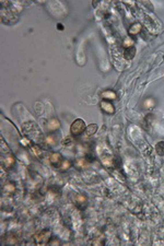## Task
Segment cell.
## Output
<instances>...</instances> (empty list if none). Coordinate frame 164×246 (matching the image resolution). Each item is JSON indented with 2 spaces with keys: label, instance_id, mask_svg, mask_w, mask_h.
Here are the masks:
<instances>
[{
  "label": "cell",
  "instance_id": "cell-1",
  "mask_svg": "<svg viewBox=\"0 0 164 246\" xmlns=\"http://www.w3.org/2000/svg\"><path fill=\"white\" fill-rule=\"evenodd\" d=\"M85 123L83 119L81 118H78L76 121H73L71 124V127H70V131H71L72 135H74V136H79V135H81L83 131L85 130Z\"/></svg>",
  "mask_w": 164,
  "mask_h": 246
},
{
  "label": "cell",
  "instance_id": "cell-2",
  "mask_svg": "<svg viewBox=\"0 0 164 246\" xmlns=\"http://www.w3.org/2000/svg\"><path fill=\"white\" fill-rule=\"evenodd\" d=\"M101 108H102L105 113H107V114H113L114 112H115V108H114L113 104H112L111 102H107V101H103V102H101Z\"/></svg>",
  "mask_w": 164,
  "mask_h": 246
},
{
  "label": "cell",
  "instance_id": "cell-3",
  "mask_svg": "<svg viewBox=\"0 0 164 246\" xmlns=\"http://www.w3.org/2000/svg\"><path fill=\"white\" fill-rule=\"evenodd\" d=\"M101 95H102L103 99H115L116 97H117L116 93L113 92V91H111V90H106V91H104V92H102V94Z\"/></svg>",
  "mask_w": 164,
  "mask_h": 246
},
{
  "label": "cell",
  "instance_id": "cell-4",
  "mask_svg": "<svg viewBox=\"0 0 164 246\" xmlns=\"http://www.w3.org/2000/svg\"><path fill=\"white\" fill-rule=\"evenodd\" d=\"M96 131H98V125H96V124H90V125L85 128V134H87V136H92V135H94Z\"/></svg>",
  "mask_w": 164,
  "mask_h": 246
},
{
  "label": "cell",
  "instance_id": "cell-5",
  "mask_svg": "<svg viewBox=\"0 0 164 246\" xmlns=\"http://www.w3.org/2000/svg\"><path fill=\"white\" fill-rule=\"evenodd\" d=\"M47 127H48V130L54 131V130H56V129H58V128L60 127V123L57 121V119L54 118V119H51V121L48 123Z\"/></svg>",
  "mask_w": 164,
  "mask_h": 246
},
{
  "label": "cell",
  "instance_id": "cell-6",
  "mask_svg": "<svg viewBox=\"0 0 164 246\" xmlns=\"http://www.w3.org/2000/svg\"><path fill=\"white\" fill-rule=\"evenodd\" d=\"M155 151L156 153L161 155V157H163L164 155V141H160L156 143V146H155Z\"/></svg>",
  "mask_w": 164,
  "mask_h": 246
},
{
  "label": "cell",
  "instance_id": "cell-7",
  "mask_svg": "<svg viewBox=\"0 0 164 246\" xmlns=\"http://www.w3.org/2000/svg\"><path fill=\"white\" fill-rule=\"evenodd\" d=\"M141 30V25L138 24V23H136V24H133L130 29H129V34H131V35H136V34H138L139 32Z\"/></svg>",
  "mask_w": 164,
  "mask_h": 246
},
{
  "label": "cell",
  "instance_id": "cell-8",
  "mask_svg": "<svg viewBox=\"0 0 164 246\" xmlns=\"http://www.w3.org/2000/svg\"><path fill=\"white\" fill-rule=\"evenodd\" d=\"M136 54V49L133 47H129L125 50V58L126 59H131Z\"/></svg>",
  "mask_w": 164,
  "mask_h": 246
},
{
  "label": "cell",
  "instance_id": "cell-9",
  "mask_svg": "<svg viewBox=\"0 0 164 246\" xmlns=\"http://www.w3.org/2000/svg\"><path fill=\"white\" fill-rule=\"evenodd\" d=\"M16 163V160H14V157H8L5 159V168H10L13 166V164Z\"/></svg>",
  "mask_w": 164,
  "mask_h": 246
},
{
  "label": "cell",
  "instance_id": "cell-10",
  "mask_svg": "<svg viewBox=\"0 0 164 246\" xmlns=\"http://www.w3.org/2000/svg\"><path fill=\"white\" fill-rule=\"evenodd\" d=\"M49 157H51V163H53V164H56L57 162L60 161V154L59 153H53Z\"/></svg>",
  "mask_w": 164,
  "mask_h": 246
},
{
  "label": "cell",
  "instance_id": "cell-11",
  "mask_svg": "<svg viewBox=\"0 0 164 246\" xmlns=\"http://www.w3.org/2000/svg\"><path fill=\"white\" fill-rule=\"evenodd\" d=\"M102 163L106 166H111L112 165V157H105L102 159Z\"/></svg>",
  "mask_w": 164,
  "mask_h": 246
},
{
  "label": "cell",
  "instance_id": "cell-12",
  "mask_svg": "<svg viewBox=\"0 0 164 246\" xmlns=\"http://www.w3.org/2000/svg\"><path fill=\"white\" fill-rule=\"evenodd\" d=\"M154 104H155V103H154V99H148L144 102V105H146L147 108H152L154 106Z\"/></svg>",
  "mask_w": 164,
  "mask_h": 246
},
{
  "label": "cell",
  "instance_id": "cell-13",
  "mask_svg": "<svg viewBox=\"0 0 164 246\" xmlns=\"http://www.w3.org/2000/svg\"><path fill=\"white\" fill-rule=\"evenodd\" d=\"M124 45L126 46V47H133V41L131 40V38H129V37H127L126 40H125V43H124Z\"/></svg>",
  "mask_w": 164,
  "mask_h": 246
},
{
  "label": "cell",
  "instance_id": "cell-14",
  "mask_svg": "<svg viewBox=\"0 0 164 246\" xmlns=\"http://www.w3.org/2000/svg\"><path fill=\"white\" fill-rule=\"evenodd\" d=\"M5 190L9 191V193H13V191L16 190V187H14L13 185H11V184H8V185L5 186Z\"/></svg>",
  "mask_w": 164,
  "mask_h": 246
},
{
  "label": "cell",
  "instance_id": "cell-15",
  "mask_svg": "<svg viewBox=\"0 0 164 246\" xmlns=\"http://www.w3.org/2000/svg\"><path fill=\"white\" fill-rule=\"evenodd\" d=\"M84 163H85L84 159H78L77 161H76V165L79 166V168H82V166L84 165Z\"/></svg>",
  "mask_w": 164,
  "mask_h": 246
},
{
  "label": "cell",
  "instance_id": "cell-16",
  "mask_svg": "<svg viewBox=\"0 0 164 246\" xmlns=\"http://www.w3.org/2000/svg\"><path fill=\"white\" fill-rule=\"evenodd\" d=\"M46 141L48 144H51V146H54L56 142H55V138L51 136V137H47V139H46Z\"/></svg>",
  "mask_w": 164,
  "mask_h": 246
},
{
  "label": "cell",
  "instance_id": "cell-17",
  "mask_svg": "<svg viewBox=\"0 0 164 246\" xmlns=\"http://www.w3.org/2000/svg\"><path fill=\"white\" fill-rule=\"evenodd\" d=\"M70 166V162H68V161H62V170H67V168H69Z\"/></svg>",
  "mask_w": 164,
  "mask_h": 246
},
{
  "label": "cell",
  "instance_id": "cell-18",
  "mask_svg": "<svg viewBox=\"0 0 164 246\" xmlns=\"http://www.w3.org/2000/svg\"><path fill=\"white\" fill-rule=\"evenodd\" d=\"M76 199H77V200H79V201H81V202L85 201V197H83V196H81V195H78L77 197H76Z\"/></svg>",
  "mask_w": 164,
  "mask_h": 246
},
{
  "label": "cell",
  "instance_id": "cell-19",
  "mask_svg": "<svg viewBox=\"0 0 164 246\" xmlns=\"http://www.w3.org/2000/svg\"><path fill=\"white\" fill-rule=\"evenodd\" d=\"M36 150H37L36 148H33V149H32V153H34L35 155H38V154L41 153V151H36Z\"/></svg>",
  "mask_w": 164,
  "mask_h": 246
}]
</instances>
